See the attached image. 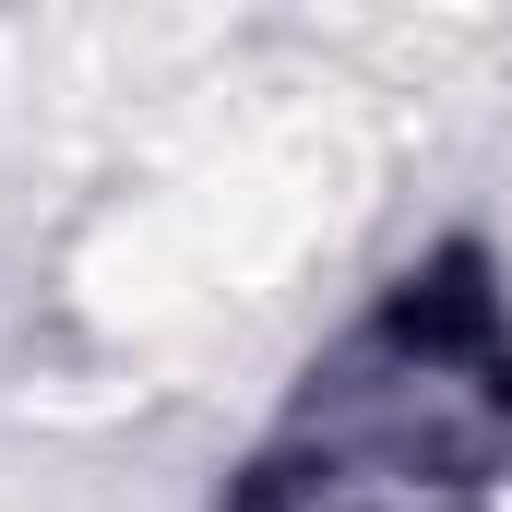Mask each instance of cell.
Here are the masks:
<instances>
[{"label":"cell","instance_id":"1","mask_svg":"<svg viewBox=\"0 0 512 512\" xmlns=\"http://www.w3.org/2000/svg\"><path fill=\"white\" fill-rule=\"evenodd\" d=\"M512 465V298L441 251L298 382L239 512H465Z\"/></svg>","mask_w":512,"mask_h":512}]
</instances>
